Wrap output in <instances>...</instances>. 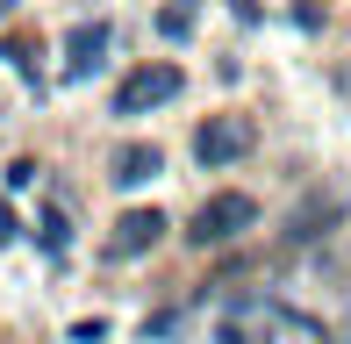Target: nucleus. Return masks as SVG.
I'll use <instances>...</instances> for the list:
<instances>
[{"instance_id": "nucleus-5", "label": "nucleus", "mask_w": 351, "mask_h": 344, "mask_svg": "<svg viewBox=\"0 0 351 344\" xmlns=\"http://www.w3.org/2000/svg\"><path fill=\"white\" fill-rule=\"evenodd\" d=\"M158 237H165V215L158 208H130L115 223V237H108V258H143V251H158Z\"/></svg>"}, {"instance_id": "nucleus-9", "label": "nucleus", "mask_w": 351, "mask_h": 344, "mask_svg": "<svg viewBox=\"0 0 351 344\" xmlns=\"http://www.w3.org/2000/svg\"><path fill=\"white\" fill-rule=\"evenodd\" d=\"M158 36H172V43L194 36V0H172V8H158Z\"/></svg>"}, {"instance_id": "nucleus-8", "label": "nucleus", "mask_w": 351, "mask_h": 344, "mask_svg": "<svg viewBox=\"0 0 351 344\" xmlns=\"http://www.w3.org/2000/svg\"><path fill=\"white\" fill-rule=\"evenodd\" d=\"M337 215V201H315V208H301V215H287V244H308V237H323V223Z\"/></svg>"}, {"instance_id": "nucleus-4", "label": "nucleus", "mask_w": 351, "mask_h": 344, "mask_svg": "<svg viewBox=\"0 0 351 344\" xmlns=\"http://www.w3.org/2000/svg\"><path fill=\"white\" fill-rule=\"evenodd\" d=\"M108 51H115V29H108V22H79L72 36H65V79L72 86L93 79V72L108 65Z\"/></svg>"}, {"instance_id": "nucleus-12", "label": "nucleus", "mask_w": 351, "mask_h": 344, "mask_svg": "<svg viewBox=\"0 0 351 344\" xmlns=\"http://www.w3.org/2000/svg\"><path fill=\"white\" fill-rule=\"evenodd\" d=\"M14 237H22V223H14V208L0 201V244H14Z\"/></svg>"}, {"instance_id": "nucleus-3", "label": "nucleus", "mask_w": 351, "mask_h": 344, "mask_svg": "<svg viewBox=\"0 0 351 344\" xmlns=\"http://www.w3.org/2000/svg\"><path fill=\"white\" fill-rule=\"evenodd\" d=\"M251 151V122H237V115H208V122H194V158L222 172V165H237Z\"/></svg>"}, {"instance_id": "nucleus-1", "label": "nucleus", "mask_w": 351, "mask_h": 344, "mask_svg": "<svg viewBox=\"0 0 351 344\" xmlns=\"http://www.w3.org/2000/svg\"><path fill=\"white\" fill-rule=\"evenodd\" d=\"M251 223H258V201H251V194H208V201L194 208V223H186V237H194L201 251H215V244L244 237Z\"/></svg>"}, {"instance_id": "nucleus-11", "label": "nucleus", "mask_w": 351, "mask_h": 344, "mask_svg": "<svg viewBox=\"0 0 351 344\" xmlns=\"http://www.w3.org/2000/svg\"><path fill=\"white\" fill-rule=\"evenodd\" d=\"M36 172H43L36 158H14V165H8V186H14V194H22V186H36Z\"/></svg>"}, {"instance_id": "nucleus-2", "label": "nucleus", "mask_w": 351, "mask_h": 344, "mask_svg": "<svg viewBox=\"0 0 351 344\" xmlns=\"http://www.w3.org/2000/svg\"><path fill=\"white\" fill-rule=\"evenodd\" d=\"M165 101H180V65H136L115 86V115H151Z\"/></svg>"}, {"instance_id": "nucleus-10", "label": "nucleus", "mask_w": 351, "mask_h": 344, "mask_svg": "<svg viewBox=\"0 0 351 344\" xmlns=\"http://www.w3.org/2000/svg\"><path fill=\"white\" fill-rule=\"evenodd\" d=\"M36 244H43V251H51V258L65 251V244H72V230H65V215H43V237H36Z\"/></svg>"}, {"instance_id": "nucleus-13", "label": "nucleus", "mask_w": 351, "mask_h": 344, "mask_svg": "<svg viewBox=\"0 0 351 344\" xmlns=\"http://www.w3.org/2000/svg\"><path fill=\"white\" fill-rule=\"evenodd\" d=\"M0 22H8V0H0Z\"/></svg>"}, {"instance_id": "nucleus-6", "label": "nucleus", "mask_w": 351, "mask_h": 344, "mask_svg": "<svg viewBox=\"0 0 351 344\" xmlns=\"http://www.w3.org/2000/svg\"><path fill=\"white\" fill-rule=\"evenodd\" d=\"M280 330H287V316H280V308H258V302H244L237 316H222L215 344H273Z\"/></svg>"}, {"instance_id": "nucleus-7", "label": "nucleus", "mask_w": 351, "mask_h": 344, "mask_svg": "<svg viewBox=\"0 0 351 344\" xmlns=\"http://www.w3.org/2000/svg\"><path fill=\"white\" fill-rule=\"evenodd\" d=\"M158 172H165V151H158V144H122L115 165H108V180H115V186H151Z\"/></svg>"}]
</instances>
